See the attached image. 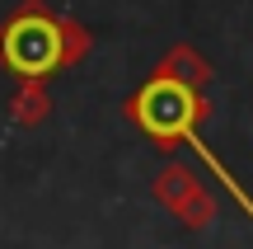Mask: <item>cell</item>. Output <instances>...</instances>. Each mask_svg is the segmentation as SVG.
<instances>
[{
  "mask_svg": "<svg viewBox=\"0 0 253 249\" xmlns=\"http://www.w3.org/2000/svg\"><path fill=\"white\" fill-rule=\"evenodd\" d=\"M207 113H211L207 94L192 90V85H183V80H169V75H150V80L126 99V118L136 122L141 137H150L155 146H192L202 155V165L225 184V193L253 216V198L244 193V184H239V179L225 169V160L202 141V122H207Z\"/></svg>",
  "mask_w": 253,
  "mask_h": 249,
  "instance_id": "obj_1",
  "label": "cell"
},
{
  "mask_svg": "<svg viewBox=\"0 0 253 249\" xmlns=\"http://www.w3.org/2000/svg\"><path fill=\"white\" fill-rule=\"evenodd\" d=\"M89 47L94 38L84 33L80 19L52 14L42 0H24L0 24V66L14 80H47L66 66H80Z\"/></svg>",
  "mask_w": 253,
  "mask_h": 249,
  "instance_id": "obj_2",
  "label": "cell"
},
{
  "mask_svg": "<svg viewBox=\"0 0 253 249\" xmlns=\"http://www.w3.org/2000/svg\"><path fill=\"white\" fill-rule=\"evenodd\" d=\"M150 193L160 198V207L173 221H183L188 231H207V226L216 221V198H211L207 188L192 179V169H183L178 160H169V165L155 174Z\"/></svg>",
  "mask_w": 253,
  "mask_h": 249,
  "instance_id": "obj_3",
  "label": "cell"
},
{
  "mask_svg": "<svg viewBox=\"0 0 253 249\" xmlns=\"http://www.w3.org/2000/svg\"><path fill=\"white\" fill-rule=\"evenodd\" d=\"M150 75H169V80H183V85H192V90H202V85L211 80V61L192 43H173L169 52L160 56V66H155Z\"/></svg>",
  "mask_w": 253,
  "mask_h": 249,
  "instance_id": "obj_4",
  "label": "cell"
},
{
  "mask_svg": "<svg viewBox=\"0 0 253 249\" xmlns=\"http://www.w3.org/2000/svg\"><path fill=\"white\" fill-rule=\"evenodd\" d=\"M47 113H52V99H47L42 80H24L19 94L9 99V118H14L19 127H38V122H47Z\"/></svg>",
  "mask_w": 253,
  "mask_h": 249,
  "instance_id": "obj_5",
  "label": "cell"
}]
</instances>
